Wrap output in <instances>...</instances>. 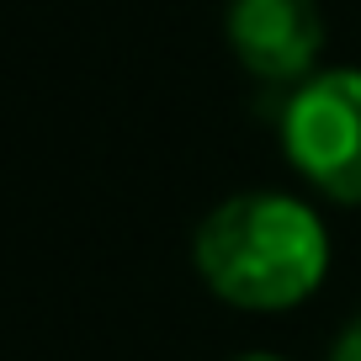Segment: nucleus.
<instances>
[{
  "label": "nucleus",
  "mask_w": 361,
  "mask_h": 361,
  "mask_svg": "<svg viewBox=\"0 0 361 361\" xmlns=\"http://www.w3.org/2000/svg\"><path fill=\"white\" fill-rule=\"evenodd\" d=\"M192 266L218 303L239 314L303 308L329 276V228L298 192H234L197 224Z\"/></svg>",
  "instance_id": "f257e3e1"
},
{
  "label": "nucleus",
  "mask_w": 361,
  "mask_h": 361,
  "mask_svg": "<svg viewBox=\"0 0 361 361\" xmlns=\"http://www.w3.org/2000/svg\"><path fill=\"white\" fill-rule=\"evenodd\" d=\"M282 154L335 207H361V69L335 64L308 75L282 102Z\"/></svg>",
  "instance_id": "f03ea898"
},
{
  "label": "nucleus",
  "mask_w": 361,
  "mask_h": 361,
  "mask_svg": "<svg viewBox=\"0 0 361 361\" xmlns=\"http://www.w3.org/2000/svg\"><path fill=\"white\" fill-rule=\"evenodd\" d=\"M224 32L239 69H250L266 85L293 90L308 75H319L324 16L314 0H228Z\"/></svg>",
  "instance_id": "7ed1b4c3"
},
{
  "label": "nucleus",
  "mask_w": 361,
  "mask_h": 361,
  "mask_svg": "<svg viewBox=\"0 0 361 361\" xmlns=\"http://www.w3.org/2000/svg\"><path fill=\"white\" fill-rule=\"evenodd\" d=\"M324 361H361V314H356V319H345V329L329 340Z\"/></svg>",
  "instance_id": "20e7f679"
},
{
  "label": "nucleus",
  "mask_w": 361,
  "mask_h": 361,
  "mask_svg": "<svg viewBox=\"0 0 361 361\" xmlns=\"http://www.w3.org/2000/svg\"><path fill=\"white\" fill-rule=\"evenodd\" d=\"M234 361H293V356H276V350H245V356H234Z\"/></svg>",
  "instance_id": "39448f33"
}]
</instances>
